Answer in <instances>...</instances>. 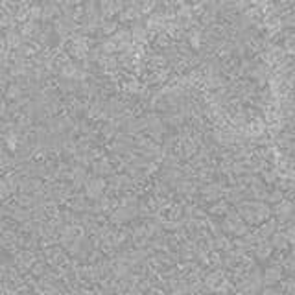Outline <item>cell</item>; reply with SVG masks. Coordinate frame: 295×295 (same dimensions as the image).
<instances>
[{
    "mask_svg": "<svg viewBox=\"0 0 295 295\" xmlns=\"http://www.w3.org/2000/svg\"><path fill=\"white\" fill-rule=\"evenodd\" d=\"M277 61L281 76V135L286 140V148L295 152V6L290 13L282 15L277 26Z\"/></svg>",
    "mask_w": 295,
    "mask_h": 295,
    "instance_id": "cell-1",
    "label": "cell"
}]
</instances>
